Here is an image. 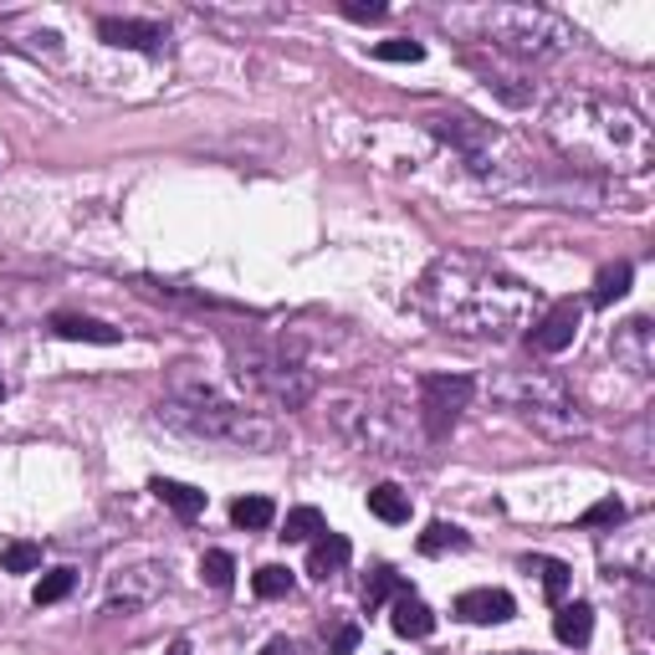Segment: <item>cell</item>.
<instances>
[{
	"label": "cell",
	"instance_id": "6da1fadb",
	"mask_svg": "<svg viewBox=\"0 0 655 655\" xmlns=\"http://www.w3.org/2000/svg\"><path fill=\"white\" fill-rule=\"evenodd\" d=\"M415 307L451 338H518L533 313L538 292L512 271L476 262V256H436L415 282Z\"/></svg>",
	"mask_w": 655,
	"mask_h": 655
},
{
	"label": "cell",
	"instance_id": "7a4b0ae2",
	"mask_svg": "<svg viewBox=\"0 0 655 655\" xmlns=\"http://www.w3.org/2000/svg\"><path fill=\"white\" fill-rule=\"evenodd\" d=\"M543 138L573 174H599V180H630L655 165V138L651 123L599 93H558L543 108Z\"/></svg>",
	"mask_w": 655,
	"mask_h": 655
},
{
	"label": "cell",
	"instance_id": "3957f363",
	"mask_svg": "<svg viewBox=\"0 0 655 655\" xmlns=\"http://www.w3.org/2000/svg\"><path fill=\"white\" fill-rule=\"evenodd\" d=\"M159 421L180 436H195V440H210V446H231V451H256V456H271L287 446V425L256 404H235L216 389H201V385H174L159 400Z\"/></svg>",
	"mask_w": 655,
	"mask_h": 655
},
{
	"label": "cell",
	"instance_id": "277c9868",
	"mask_svg": "<svg viewBox=\"0 0 655 655\" xmlns=\"http://www.w3.org/2000/svg\"><path fill=\"white\" fill-rule=\"evenodd\" d=\"M456 32L482 41L492 51H507L518 62H548L579 41L573 26L548 5H471V11H446Z\"/></svg>",
	"mask_w": 655,
	"mask_h": 655
},
{
	"label": "cell",
	"instance_id": "5b68a950",
	"mask_svg": "<svg viewBox=\"0 0 655 655\" xmlns=\"http://www.w3.org/2000/svg\"><path fill=\"white\" fill-rule=\"evenodd\" d=\"M487 395L522 425H533L543 440H584L589 430L573 389L554 369H502L487 379Z\"/></svg>",
	"mask_w": 655,
	"mask_h": 655
},
{
	"label": "cell",
	"instance_id": "8992f818",
	"mask_svg": "<svg viewBox=\"0 0 655 655\" xmlns=\"http://www.w3.org/2000/svg\"><path fill=\"white\" fill-rule=\"evenodd\" d=\"M231 379L256 410H303L318 395L313 369L277 343H231Z\"/></svg>",
	"mask_w": 655,
	"mask_h": 655
},
{
	"label": "cell",
	"instance_id": "52a82bcc",
	"mask_svg": "<svg viewBox=\"0 0 655 655\" xmlns=\"http://www.w3.org/2000/svg\"><path fill=\"white\" fill-rule=\"evenodd\" d=\"M328 421L353 451L379 456V461H404L410 456V425L385 395H369V389H349V395H333L328 400Z\"/></svg>",
	"mask_w": 655,
	"mask_h": 655
},
{
	"label": "cell",
	"instance_id": "ba28073f",
	"mask_svg": "<svg viewBox=\"0 0 655 655\" xmlns=\"http://www.w3.org/2000/svg\"><path fill=\"white\" fill-rule=\"evenodd\" d=\"M430 123V134L446 144V149L466 165V174H476L482 185H497L502 190L512 174H518V154H512V144H507V134H497L492 123H482V118L471 113H436L425 118Z\"/></svg>",
	"mask_w": 655,
	"mask_h": 655
},
{
	"label": "cell",
	"instance_id": "9c48e42d",
	"mask_svg": "<svg viewBox=\"0 0 655 655\" xmlns=\"http://www.w3.org/2000/svg\"><path fill=\"white\" fill-rule=\"evenodd\" d=\"M415 395H421V400H415V415H421L425 436L446 440L456 430V421H461V410L471 404V395H476V385H471L466 374H425Z\"/></svg>",
	"mask_w": 655,
	"mask_h": 655
},
{
	"label": "cell",
	"instance_id": "30bf717a",
	"mask_svg": "<svg viewBox=\"0 0 655 655\" xmlns=\"http://www.w3.org/2000/svg\"><path fill=\"white\" fill-rule=\"evenodd\" d=\"M169 573L159 563H138V569H118L113 584H108V615H129V609H144L165 594Z\"/></svg>",
	"mask_w": 655,
	"mask_h": 655
},
{
	"label": "cell",
	"instance_id": "8fae6325",
	"mask_svg": "<svg viewBox=\"0 0 655 655\" xmlns=\"http://www.w3.org/2000/svg\"><path fill=\"white\" fill-rule=\"evenodd\" d=\"M609 353H615V364H620L624 374L645 379V374L655 369V328H651V318H624L620 328H615V338H609Z\"/></svg>",
	"mask_w": 655,
	"mask_h": 655
},
{
	"label": "cell",
	"instance_id": "7c38bea8",
	"mask_svg": "<svg viewBox=\"0 0 655 655\" xmlns=\"http://www.w3.org/2000/svg\"><path fill=\"white\" fill-rule=\"evenodd\" d=\"M579 323H584V303H573V298L569 303H554L533 323V338H527V343L538 353H563L573 338H579Z\"/></svg>",
	"mask_w": 655,
	"mask_h": 655
},
{
	"label": "cell",
	"instance_id": "4fadbf2b",
	"mask_svg": "<svg viewBox=\"0 0 655 655\" xmlns=\"http://www.w3.org/2000/svg\"><path fill=\"white\" fill-rule=\"evenodd\" d=\"M98 36L108 47H123V51H165L169 47V32L159 21H129V16H102L98 21Z\"/></svg>",
	"mask_w": 655,
	"mask_h": 655
},
{
	"label": "cell",
	"instance_id": "5bb4252c",
	"mask_svg": "<svg viewBox=\"0 0 655 655\" xmlns=\"http://www.w3.org/2000/svg\"><path fill=\"white\" fill-rule=\"evenodd\" d=\"M456 615L466 624H507L518 615V605H512L507 589H466V594L456 599Z\"/></svg>",
	"mask_w": 655,
	"mask_h": 655
},
{
	"label": "cell",
	"instance_id": "9a60e30c",
	"mask_svg": "<svg viewBox=\"0 0 655 655\" xmlns=\"http://www.w3.org/2000/svg\"><path fill=\"white\" fill-rule=\"evenodd\" d=\"M57 338H72V343H98V349H113L118 338V328H108L102 318H87V313H51V323H47Z\"/></svg>",
	"mask_w": 655,
	"mask_h": 655
},
{
	"label": "cell",
	"instance_id": "2e32d148",
	"mask_svg": "<svg viewBox=\"0 0 655 655\" xmlns=\"http://www.w3.org/2000/svg\"><path fill=\"white\" fill-rule=\"evenodd\" d=\"M349 558H353V543L343 533H318L313 548H307V573L313 579H333V573L349 569Z\"/></svg>",
	"mask_w": 655,
	"mask_h": 655
},
{
	"label": "cell",
	"instance_id": "e0dca14e",
	"mask_svg": "<svg viewBox=\"0 0 655 655\" xmlns=\"http://www.w3.org/2000/svg\"><path fill=\"white\" fill-rule=\"evenodd\" d=\"M389 624H395V635H404V640H425L430 630H436V615H430V605H425V599H415V594L404 589V594H395Z\"/></svg>",
	"mask_w": 655,
	"mask_h": 655
},
{
	"label": "cell",
	"instance_id": "ac0fdd59",
	"mask_svg": "<svg viewBox=\"0 0 655 655\" xmlns=\"http://www.w3.org/2000/svg\"><path fill=\"white\" fill-rule=\"evenodd\" d=\"M149 492L169 507V512H174V518H185V522H195V518L205 512V492L185 487V482H169V476H154Z\"/></svg>",
	"mask_w": 655,
	"mask_h": 655
},
{
	"label": "cell",
	"instance_id": "d6986e66",
	"mask_svg": "<svg viewBox=\"0 0 655 655\" xmlns=\"http://www.w3.org/2000/svg\"><path fill=\"white\" fill-rule=\"evenodd\" d=\"M554 635L563 640V645H573V651H584L589 635H594V609H589L584 599H573V605H558Z\"/></svg>",
	"mask_w": 655,
	"mask_h": 655
},
{
	"label": "cell",
	"instance_id": "ffe728a7",
	"mask_svg": "<svg viewBox=\"0 0 655 655\" xmlns=\"http://www.w3.org/2000/svg\"><path fill=\"white\" fill-rule=\"evenodd\" d=\"M522 569H527V573H538V579H543V589H548V599H554V605H563V599H569L573 569H569V563H563V558L527 554V558H522Z\"/></svg>",
	"mask_w": 655,
	"mask_h": 655
},
{
	"label": "cell",
	"instance_id": "44dd1931",
	"mask_svg": "<svg viewBox=\"0 0 655 655\" xmlns=\"http://www.w3.org/2000/svg\"><path fill=\"white\" fill-rule=\"evenodd\" d=\"M231 522L235 527H246V533H267L271 522H277V502H271V497H235Z\"/></svg>",
	"mask_w": 655,
	"mask_h": 655
},
{
	"label": "cell",
	"instance_id": "7402d4cb",
	"mask_svg": "<svg viewBox=\"0 0 655 655\" xmlns=\"http://www.w3.org/2000/svg\"><path fill=\"white\" fill-rule=\"evenodd\" d=\"M369 512L379 522H410V492H400L395 482H379V487H369Z\"/></svg>",
	"mask_w": 655,
	"mask_h": 655
},
{
	"label": "cell",
	"instance_id": "603a6c76",
	"mask_svg": "<svg viewBox=\"0 0 655 655\" xmlns=\"http://www.w3.org/2000/svg\"><path fill=\"white\" fill-rule=\"evenodd\" d=\"M461 548H471V538L456 527V522H430L421 533V554L425 558H440V554H461Z\"/></svg>",
	"mask_w": 655,
	"mask_h": 655
},
{
	"label": "cell",
	"instance_id": "cb8c5ba5",
	"mask_svg": "<svg viewBox=\"0 0 655 655\" xmlns=\"http://www.w3.org/2000/svg\"><path fill=\"white\" fill-rule=\"evenodd\" d=\"M318 533H328V522H323V512H318V507H292L277 538H282V543H313V538H318Z\"/></svg>",
	"mask_w": 655,
	"mask_h": 655
},
{
	"label": "cell",
	"instance_id": "d4e9b609",
	"mask_svg": "<svg viewBox=\"0 0 655 655\" xmlns=\"http://www.w3.org/2000/svg\"><path fill=\"white\" fill-rule=\"evenodd\" d=\"M630 277H635V267H630V262H615V267H605L599 277H594V298H589V303L609 307L615 298H624V292H630Z\"/></svg>",
	"mask_w": 655,
	"mask_h": 655
},
{
	"label": "cell",
	"instance_id": "484cf974",
	"mask_svg": "<svg viewBox=\"0 0 655 655\" xmlns=\"http://www.w3.org/2000/svg\"><path fill=\"white\" fill-rule=\"evenodd\" d=\"M72 589H77V573H72V569H51L47 579L32 589V605H57V599H68Z\"/></svg>",
	"mask_w": 655,
	"mask_h": 655
},
{
	"label": "cell",
	"instance_id": "4316f807",
	"mask_svg": "<svg viewBox=\"0 0 655 655\" xmlns=\"http://www.w3.org/2000/svg\"><path fill=\"white\" fill-rule=\"evenodd\" d=\"M389 594H404V579L395 569H385V563H379V569L369 573V584H364V605L369 609H379L389 599Z\"/></svg>",
	"mask_w": 655,
	"mask_h": 655
},
{
	"label": "cell",
	"instance_id": "83f0119b",
	"mask_svg": "<svg viewBox=\"0 0 655 655\" xmlns=\"http://www.w3.org/2000/svg\"><path fill=\"white\" fill-rule=\"evenodd\" d=\"M201 579H205L210 589H231V584H235V558L220 554V548H210V554L201 558Z\"/></svg>",
	"mask_w": 655,
	"mask_h": 655
},
{
	"label": "cell",
	"instance_id": "f1b7e54d",
	"mask_svg": "<svg viewBox=\"0 0 655 655\" xmlns=\"http://www.w3.org/2000/svg\"><path fill=\"white\" fill-rule=\"evenodd\" d=\"M252 589L262 599H282V594H292V573H287L282 563H267V569H256Z\"/></svg>",
	"mask_w": 655,
	"mask_h": 655
},
{
	"label": "cell",
	"instance_id": "f546056e",
	"mask_svg": "<svg viewBox=\"0 0 655 655\" xmlns=\"http://www.w3.org/2000/svg\"><path fill=\"white\" fill-rule=\"evenodd\" d=\"M0 569H5V573H32V569H41V548H36V543H5V554H0Z\"/></svg>",
	"mask_w": 655,
	"mask_h": 655
},
{
	"label": "cell",
	"instance_id": "4dcf8cb0",
	"mask_svg": "<svg viewBox=\"0 0 655 655\" xmlns=\"http://www.w3.org/2000/svg\"><path fill=\"white\" fill-rule=\"evenodd\" d=\"M374 57H379V62H421L425 47L421 41H410V36H395V41H379Z\"/></svg>",
	"mask_w": 655,
	"mask_h": 655
},
{
	"label": "cell",
	"instance_id": "1f68e13d",
	"mask_svg": "<svg viewBox=\"0 0 655 655\" xmlns=\"http://www.w3.org/2000/svg\"><path fill=\"white\" fill-rule=\"evenodd\" d=\"M624 522V502H615V497H605V502H594L579 518V527H620Z\"/></svg>",
	"mask_w": 655,
	"mask_h": 655
},
{
	"label": "cell",
	"instance_id": "d6a6232c",
	"mask_svg": "<svg viewBox=\"0 0 655 655\" xmlns=\"http://www.w3.org/2000/svg\"><path fill=\"white\" fill-rule=\"evenodd\" d=\"M343 16L349 21H385V5H379V0H369V5H364V0H349Z\"/></svg>",
	"mask_w": 655,
	"mask_h": 655
},
{
	"label": "cell",
	"instance_id": "836d02e7",
	"mask_svg": "<svg viewBox=\"0 0 655 655\" xmlns=\"http://www.w3.org/2000/svg\"><path fill=\"white\" fill-rule=\"evenodd\" d=\"M359 651V624H338L333 630V655H353Z\"/></svg>",
	"mask_w": 655,
	"mask_h": 655
},
{
	"label": "cell",
	"instance_id": "e575fe53",
	"mask_svg": "<svg viewBox=\"0 0 655 655\" xmlns=\"http://www.w3.org/2000/svg\"><path fill=\"white\" fill-rule=\"evenodd\" d=\"M262 655H303V651H298V640L277 635V640H267V645H262Z\"/></svg>",
	"mask_w": 655,
	"mask_h": 655
},
{
	"label": "cell",
	"instance_id": "d590c367",
	"mask_svg": "<svg viewBox=\"0 0 655 655\" xmlns=\"http://www.w3.org/2000/svg\"><path fill=\"white\" fill-rule=\"evenodd\" d=\"M169 655H190V645H185V640H174V645H169Z\"/></svg>",
	"mask_w": 655,
	"mask_h": 655
},
{
	"label": "cell",
	"instance_id": "8d00e7d4",
	"mask_svg": "<svg viewBox=\"0 0 655 655\" xmlns=\"http://www.w3.org/2000/svg\"><path fill=\"white\" fill-rule=\"evenodd\" d=\"M0 400H5V379H0Z\"/></svg>",
	"mask_w": 655,
	"mask_h": 655
},
{
	"label": "cell",
	"instance_id": "74e56055",
	"mask_svg": "<svg viewBox=\"0 0 655 655\" xmlns=\"http://www.w3.org/2000/svg\"><path fill=\"white\" fill-rule=\"evenodd\" d=\"M502 655H522V651H502Z\"/></svg>",
	"mask_w": 655,
	"mask_h": 655
}]
</instances>
